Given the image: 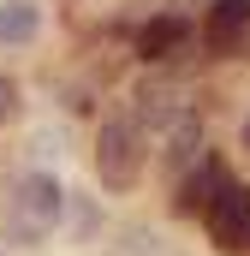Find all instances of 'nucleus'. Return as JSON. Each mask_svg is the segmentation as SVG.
<instances>
[{
	"label": "nucleus",
	"instance_id": "f257e3e1",
	"mask_svg": "<svg viewBox=\"0 0 250 256\" xmlns=\"http://www.w3.org/2000/svg\"><path fill=\"white\" fill-rule=\"evenodd\" d=\"M66 208V191L54 173H24L18 185H12V202H6V238L12 244H30V238H42L54 220H60Z\"/></svg>",
	"mask_w": 250,
	"mask_h": 256
},
{
	"label": "nucleus",
	"instance_id": "f03ea898",
	"mask_svg": "<svg viewBox=\"0 0 250 256\" xmlns=\"http://www.w3.org/2000/svg\"><path fill=\"white\" fill-rule=\"evenodd\" d=\"M96 173L108 191H131L137 173H143V131L131 120H108L102 137H96Z\"/></svg>",
	"mask_w": 250,
	"mask_h": 256
},
{
	"label": "nucleus",
	"instance_id": "7ed1b4c3",
	"mask_svg": "<svg viewBox=\"0 0 250 256\" xmlns=\"http://www.w3.org/2000/svg\"><path fill=\"white\" fill-rule=\"evenodd\" d=\"M208 238L220 256H244L250 250V185H226V191L208 202Z\"/></svg>",
	"mask_w": 250,
	"mask_h": 256
},
{
	"label": "nucleus",
	"instance_id": "20e7f679",
	"mask_svg": "<svg viewBox=\"0 0 250 256\" xmlns=\"http://www.w3.org/2000/svg\"><path fill=\"white\" fill-rule=\"evenodd\" d=\"M226 185H232V179H226V161H220V155H202V161L190 167L185 179H179L173 208H179V214H208V202L226 191Z\"/></svg>",
	"mask_w": 250,
	"mask_h": 256
},
{
	"label": "nucleus",
	"instance_id": "39448f33",
	"mask_svg": "<svg viewBox=\"0 0 250 256\" xmlns=\"http://www.w3.org/2000/svg\"><path fill=\"white\" fill-rule=\"evenodd\" d=\"M185 36H190V24L179 12H155V18L137 30V54H143V60H167V54L185 48Z\"/></svg>",
	"mask_w": 250,
	"mask_h": 256
},
{
	"label": "nucleus",
	"instance_id": "423d86ee",
	"mask_svg": "<svg viewBox=\"0 0 250 256\" xmlns=\"http://www.w3.org/2000/svg\"><path fill=\"white\" fill-rule=\"evenodd\" d=\"M36 24H42V6H36V0H6V6H0V48L30 42Z\"/></svg>",
	"mask_w": 250,
	"mask_h": 256
},
{
	"label": "nucleus",
	"instance_id": "0eeeda50",
	"mask_svg": "<svg viewBox=\"0 0 250 256\" xmlns=\"http://www.w3.org/2000/svg\"><path fill=\"white\" fill-rule=\"evenodd\" d=\"M244 24H250V0H214L208 30H244Z\"/></svg>",
	"mask_w": 250,
	"mask_h": 256
},
{
	"label": "nucleus",
	"instance_id": "6e6552de",
	"mask_svg": "<svg viewBox=\"0 0 250 256\" xmlns=\"http://www.w3.org/2000/svg\"><path fill=\"white\" fill-rule=\"evenodd\" d=\"M72 226H78V232H96V226H102V208H96V202H72Z\"/></svg>",
	"mask_w": 250,
	"mask_h": 256
},
{
	"label": "nucleus",
	"instance_id": "1a4fd4ad",
	"mask_svg": "<svg viewBox=\"0 0 250 256\" xmlns=\"http://www.w3.org/2000/svg\"><path fill=\"white\" fill-rule=\"evenodd\" d=\"M6 120H18V84L12 78H0V126Z\"/></svg>",
	"mask_w": 250,
	"mask_h": 256
},
{
	"label": "nucleus",
	"instance_id": "9d476101",
	"mask_svg": "<svg viewBox=\"0 0 250 256\" xmlns=\"http://www.w3.org/2000/svg\"><path fill=\"white\" fill-rule=\"evenodd\" d=\"M244 149H250V126H244Z\"/></svg>",
	"mask_w": 250,
	"mask_h": 256
}]
</instances>
